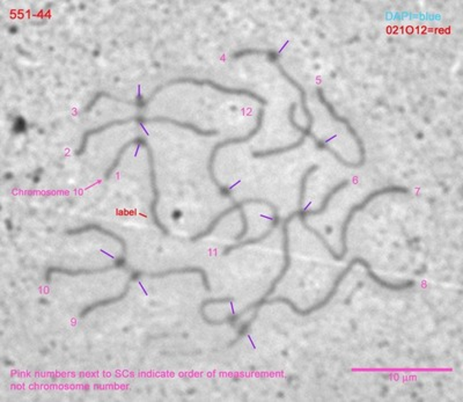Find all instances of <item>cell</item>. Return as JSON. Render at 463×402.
<instances>
[{
  "mask_svg": "<svg viewBox=\"0 0 463 402\" xmlns=\"http://www.w3.org/2000/svg\"><path fill=\"white\" fill-rule=\"evenodd\" d=\"M132 145H138V147H145L146 152H147V158H149V165H150V180H151V188H152V194H153V198H152V202H151V215H152V218H153V222L155 225H157L159 230L162 231L164 234H169L168 232L167 227L164 226V224L161 223L160 218L158 216V204H159V198H160V193H159V189H158V178H157V171H155V161H154L153 152H152V149H151L150 144L146 142L145 139L142 137H135V138L129 140L128 143H125L123 147H120V150L117 152L116 158L115 160L113 161V164L110 165L109 169L107 171L106 178L109 179L110 176L113 174L114 171L116 169L117 166L120 165V158L123 157V154H125V151L128 150L129 147H132Z\"/></svg>",
  "mask_w": 463,
  "mask_h": 402,
  "instance_id": "cell-4",
  "label": "cell"
},
{
  "mask_svg": "<svg viewBox=\"0 0 463 402\" xmlns=\"http://www.w3.org/2000/svg\"><path fill=\"white\" fill-rule=\"evenodd\" d=\"M120 267V264H115L111 266H107L105 268H100V269H66L62 267H50L47 268V273H45V281L50 282L52 274H62L66 276H81V275H93L98 274V273H105V271H110L114 268Z\"/></svg>",
  "mask_w": 463,
  "mask_h": 402,
  "instance_id": "cell-11",
  "label": "cell"
},
{
  "mask_svg": "<svg viewBox=\"0 0 463 402\" xmlns=\"http://www.w3.org/2000/svg\"><path fill=\"white\" fill-rule=\"evenodd\" d=\"M177 274H198L201 275L202 281H203V286L205 289L210 291V283H208V274L206 271L201 267H183L179 269H169V271H161V273H155V274H151V277H166V276H171V275Z\"/></svg>",
  "mask_w": 463,
  "mask_h": 402,
  "instance_id": "cell-13",
  "label": "cell"
},
{
  "mask_svg": "<svg viewBox=\"0 0 463 402\" xmlns=\"http://www.w3.org/2000/svg\"><path fill=\"white\" fill-rule=\"evenodd\" d=\"M177 84H193L197 85V86H208V87L213 88L215 91L220 92V93H224V94H230V96H248V98H250L252 100H255L256 103H259V105H262V106L268 105V101H266L264 98L259 96V94L255 93V92L249 91V89H246V88L227 87V86L218 84L217 81H211V79H197V78L191 77L176 78V79L168 81V83L162 85L160 87L155 88L153 93H152V96H151L149 99L146 100L145 103L151 101V99H152L155 94H158L161 89H164V88L168 87V86Z\"/></svg>",
  "mask_w": 463,
  "mask_h": 402,
  "instance_id": "cell-5",
  "label": "cell"
},
{
  "mask_svg": "<svg viewBox=\"0 0 463 402\" xmlns=\"http://www.w3.org/2000/svg\"><path fill=\"white\" fill-rule=\"evenodd\" d=\"M356 264H361L363 267L369 273V277L372 278L373 281L376 282V284H379L381 288H385L387 290H391V291H402V290L410 289L412 286H415V282L413 281H407L403 282V283H391V282L383 281V278H380V276L374 273L372 271V267L371 264L366 261V260L363 259V257H354L351 260L350 262L347 264V267L344 268L343 271L337 276L336 278L335 283L334 286H332V289L329 291L327 295H325V298L319 302L318 304H315L313 306L308 307L306 310H301L299 307L297 306L296 304L293 303L291 299H288L286 297H276V298H272V299H266L262 300V302H256L255 304H252L250 306L247 307L246 311H249L250 308H259V307L266 305V304H276L281 303L288 305L292 311L294 312L296 315H300V317H307V315H312V313H315V312L321 310L323 307L327 306L330 302H332V298L337 293V290H338L341 283L343 281L344 278L347 277V275L352 271V268L356 266Z\"/></svg>",
  "mask_w": 463,
  "mask_h": 402,
  "instance_id": "cell-1",
  "label": "cell"
},
{
  "mask_svg": "<svg viewBox=\"0 0 463 402\" xmlns=\"http://www.w3.org/2000/svg\"><path fill=\"white\" fill-rule=\"evenodd\" d=\"M409 189L405 188V187L401 186H389L385 187V188H381V189H378V191H374L371 193V194L367 195L366 198L363 200V201L359 202L357 204H354L352 208L349 210L347 212V217L345 220H343V224H342V227H341V246H342V251L339 254L334 251L332 248V246L329 245V242H327V239L323 237V234L320 232V231L314 229V227L310 226L308 224L306 223L307 217L303 215V212L298 211V217H299L301 223H303V226L306 229L308 232L314 234L316 238L320 240L322 246L325 247L327 251H328L329 254L334 257V259L337 260V261H342L347 255V230H349V226H350L351 220L354 218V215L357 213L358 211H361L363 209L366 208L367 205L371 203V202L374 200V198H379L381 195L385 194H408Z\"/></svg>",
  "mask_w": 463,
  "mask_h": 402,
  "instance_id": "cell-2",
  "label": "cell"
},
{
  "mask_svg": "<svg viewBox=\"0 0 463 402\" xmlns=\"http://www.w3.org/2000/svg\"><path fill=\"white\" fill-rule=\"evenodd\" d=\"M296 217H298L297 215V211L291 213L290 216L286 217L283 223V251H284V264H283V268H281V273L278 274L277 277L274 278L272 283H271L270 288L266 291V295L259 299V302L262 300L268 299V297H270L272 293H274V290L277 288L278 283L285 277V275L288 274V269L291 267V254H290V231H288V225L291 223L292 220H294Z\"/></svg>",
  "mask_w": 463,
  "mask_h": 402,
  "instance_id": "cell-7",
  "label": "cell"
},
{
  "mask_svg": "<svg viewBox=\"0 0 463 402\" xmlns=\"http://www.w3.org/2000/svg\"><path fill=\"white\" fill-rule=\"evenodd\" d=\"M305 136H301L297 142L293 144H290L288 147H274V149H269V150L254 151L252 152V157L254 158H268L274 157V156H281V154H288L291 151L296 150L298 147H303L305 143Z\"/></svg>",
  "mask_w": 463,
  "mask_h": 402,
  "instance_id": "cell-14",
  "label": "cell"
},
{
  "mask_svg": "<svg viewBox=\"0 0 463 402\" xmlns=\"http://www.w3.org/2000/svg\"><path fill=\"white\" fill-rule=\"evenodd\" d=\"M252 203L266 204L268 205V207L270 205L271 209L274 208V203L266 201V200H263V198H247V200H244V201L237 202V203H234L233 205H230V208H227L226 210H224L223 212H220L218 216L215 217V220H212L211 223H210V225H208V226L206 227L204 231H202V232H200V233L196 234L195 237L191 238V242H198V240H201V239L206 238L208 235H210V234L213 232V230H215V227H217V225H218V224L220 223V222H222V220H223L224 218H225V217L228 215V213L235 211V210H240V209L244 208L245 205L252 204Z\"/></svg>",
  "mask_w": 463,
  "mask_h": 402,
  "instance_id": "cell-9",
  "label": "cell"
},
{
  "mask_svg": "<svg viewBox=\"0 0 463 402\" xmlns=\"http://www.w3.org/2000/svg\"><path fill=\"white\" fill-rule=\"evenodd\" d=\"M89 231H98L100 233L105 234V235H108L110 238L115 239L120 246H122V251H123V254H122V257H125V254H127V242H125V239L120 237L118 234L115 233V232H111L110 230H107L105 227L101 226L99 224H87V225H84V226L78 227V229H74V230H69L66 233L67 234H81L85 233V232H89Z\"/></svg>",
  "mask_w": 463,
  "mask_h": 402,
  "instance_id": "cell-12",
  "label": "cell"
},
{
  "mask_svg": "<svg viewBox=\"0 0 463 402\" xmlns=\"http://www.w3.org/2000/svg\"><path fill=\"white\" fill-rule=\"evenodd\" d=\"M131 122H139V123H164V125H175L177 128L186 129L193 131L198 136H203V137H213L217 135L218 131L217 130H206V129L198 128L197 125L189 122H182L176 120V118H171V117H127L125 120H114V121L107 122L105 125H100L98 128L89 129L87 131L84 132L83 138H81L80 147L78 149L77 156H81L86 150V145L88 143V139L91 138V136L100 134V132L106 131L108 129L116 127V125H127V123H131Z\"/></svg>",
  "mask_w": 463,
  "mask_h": 402,
  "instance_id": "cell-3",
  "label": "cell"
},
{
  "mask_svg": "<svg viewBox=\"0 0 463 402\" xmlns=\"http://www.w3.org/2000/svg\"><path fill=\"white\" fill-rule=\"evenodd\" d=\"M264 113H266L264 109H263V108H259V112H257V122H256L255 128L252 129L249 134L244 136V137H234V138L224 139L222 142L215 144L213 149H212L211 154H210V158H208V176L211 178V181L213 182V184L218 187L219 189L222 191V193H223L225 196H230V191H227L226 187L222 186V184L219 183L218 180H217V178H215V158H217V154H218L219 150H222L223 147H230V145H237V144H245L247 143V142H249L250 139L254 138V137L261 131V129H262Z\"/></svg>",
  "mask_w": 463,
  "mask_h": 402,
  "instance_id": "cell-6",
  "label": "cell"
},
{
  "mask_svg": "<svg viewBox=\"0 0 463 402\" xmlns=\"http://www.w3.org/2000/svg\"><path fill=\"white\" fill-rule=\"evenodd\" d=\"M101 98H107V99H110V100H115V101H118V103H127V105H136V106H138L137 103H130V101H125V100H122V99H118V98H116V96H111L110 93H108V92H98L96 94H95L94 98L91 100V103H88L87 107H86V112H88V110L91 109V107L94 106L95 103H96V101L98 100L101 99Z\"/></svg>",
  "mask_w": 463,
  "mask_h": 402,
  "instance_id": "cell-16",
  "label": "cell"
},
{
  "mask_svg": "<svg viewBox=\"0 0 463 402\" xmlns=\"http://www.w3.org/2000/svg\"><path fill=\"white\" fill-rule=\"evenodd\" d=\"M318 98L319 100H320V103L325 107V109L328 110L330 116H332L336 122H339V123L345 125L349 134H350V135L352 136V138L356 140L358 149H359V154H360V159H359L357 164L359 167H363L365 164V160H366V150H365L363 139H361V137H359L357 131H356V129L352 128V125H351L350 121H349L347 118H345V117L343 116H339L337 112L334 109V106H332V103H329L328 100L325 99V92H323V89H321V88H319L318 89Z\"/></svg>",
  "mask_w": 463,
  "mask_h": 402,
  "instance_id": "cell-8",
  "label": "cell"
},
{
  "mask_svg": "<svg viewBox=\"0 0 463 402\" xmlns=\"http://www.w3.org/2000/svg\"><path fill=\"white\" fill-rule=\"evenodd\" d=\"M129 289H130V283L127 284V288H125L123 293H120V296L113 297V298H107V299L99 300V302H96V303L88 305L86 308H84V310L81 311L79 317H80V319L85 318V317H86L88 313H91V311H94V310L99 308V307L107 306V305H110V304H115L117 303V302H120V300L123 299V298H125V297L128 295Z\"/></svg>",
  "mask_w": 463,
  "mask_h": 402,
  "instance_id": "cell-15",
  "label": "cell"
},
{
  "mask_svg": "<svg viewBox=\"0 0 463 402\" xmlns=\"http://www.w3.org/2000/svg\"><path fill=\"white\" fill-rule=\"evenodd\" d=\"M276 63V65H277L278 70H279V72H281V76L286 79V81L290 83V84L292 85V86H294V87L299 91L300 93V99H301V108H303V114H305V116H306L307 121H308V125H307V127H305V128L308 130V131H312V128H313V125H314V116L313 114H312V112H310V108H308V105H307V94H306V91H305V88L303 87V85L299 84L298 81L294 79V78H292L290 74L286 72V70L281 66V63L279 62H274Z\"/></svg>",
  "mask_w": 463,
  "mask_h": 402,
  "instance_id": "cell-10",
  "label": "cell"
}]
</instances>
